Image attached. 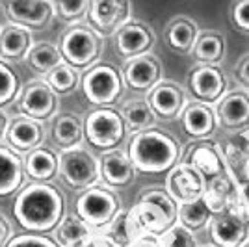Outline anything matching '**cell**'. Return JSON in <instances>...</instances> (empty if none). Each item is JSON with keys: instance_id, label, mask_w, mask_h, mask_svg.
<instances>
[{"instance_id": "obj_16", "label": "cell", "mask_w": 249, "mask_h": 247, "mask_svg": "<svg viewBox=\"0 0 249 247\" xmlns=\"http://www.w3.org/2000/svg\"><path fill=\"white\" fill-rule=\"evenodd\" d=\"M208 227H210V238L216 247H242L249 240L246 219L232 210L216 214Z\"/></svg>"}, {"instance_id": "obj_43", "label": "cell", "mask_w": 249, "mask_h": 247, "mask_svg": "<svg viewBox=\"0 0 249 247\" xmlns=\"http://www.w3.org/2000/svg\"><path fill=\"white\" fill-rule=\"evenodd\" d=\"M132 247H162V244H160V236L145 234V236L140 238Z\"/></svg>"}, {"instance_id": "obj_37", "label": "cell", "mask_w": 249, "mask_h": 247, "mask_svg": "<svg viewBox=\"0 0 249 247\" xmlns=\"http://www.w3.org/2000/svg\"><path fill=\"white\" fill-rule=\"evenodd\" d=\"M162 247H197V240L194 236L192 230H188L186 227L180 223L173 225L166 234L160 236Z\"/></svg>"}, {"instance_id": "obj_34", "label": "cell", "mask_w": 249, "mask_h": 247, "mask_svg": "<svg viewBox=\"0 0 249 247\" xmlns=\"http://www.w3.org/2000/svg\"><path fill=\"white\" fill-rule=\"evenodd\" d=\"M203 199L207 201L208 208L212 210V214H221V212H227L229 203L232 199V184L225 175L216 176L212 180L207 182V190H205V195Z\"/></svg>"}, {"instance_id": "obj_21", "label": "cell", "mask_w": 249, "mask_h": 247, "mask_svg": "<svg viewBox=\"0 0 249 247\" xmlns=\"http://www.w3.org/2000/svg\"><path fill=\"white\" fill-rule=\"evenodd\" d=\"M216 123H218V117H216L214 110L208 104H203L199 101L186 103L184 110L180 113L182 130L188 136L196 138L197 141L199 140H207L208 136L214 132Z\"/></svg>"}, {"instance_id": "obj_5", "label": "cell", "mask_w": 249, "mask_h": 247, "mask_svg": "<svg viewBox=\"0 0 249 247\" xmlns=\"http://www.w3.org/2000/svg\"><path fill=\"white\" fill-rule=\"evenodd\" d=\"M121 210L123 208L117 194L103 186L86 190L74 201V214L86 221L97 234H103Z\"/></svg>"}, {"instance_id": "obj_22", "label": "cell", "mask_w": 249, "mask_h": 247, "mask_svg": "<svg viewBox=\"0 0 249 247\" xmlns=\"http://www.w3.org/2000/svg\"><path fill=\"white\" fill-rule=\"evenodd\" d=\"M99 162H101V178L108 186L123 188L134 180L136 167L126 151L115 149V151L103 153Z\"/></svg>"}, {"instance_id": "obj_13", "label": "cell", "mask_w": 249, "mask_h": 247, "mask_svg": "<svg viewBox=\"0 0 249 247\" xmlns=\"http://www.w3.org/2000/svg\"><path fill=\"white\" fill-rule=\"evenodd\" d=\"M166 188L167 194L173 197L178 205H182V203H190V201H196L205 195L207 178L194 167L180 162L167 173Z\"/></svg>"}, {"instance_id": "obj_41", "label": "cell", "mask_w": 249, "mask_h": 247, "mask_svg": "<svg viewBox=\"0 0 249 247\" xmlns=\"http://www.w3.org/2000/svg\"><path fill=\"white\" fill-rule=\"evenodd\" d=\"M11 240V225L6 217L0 214V247H6Z\"/></svg>"}, {"instance_id": "obj_27", "label": "cell", "mask_w": 249, "mask_h": 247, "mask_svg": "<svg viewBox=\"0 0 249 247\" xmlns=\"http://www.w3.org/2000/svg\"><path fill=\"white\" fill-rule=\"evenodd\" d=\"M58 167H60V156L47 147H39L28 153L24 158L26 176L34 182H49L58 175Z\"/></svg>"}, {"instance_id": "obj_23", "label": "cell", "mask_w": 249, "mask_h": 247, "mask_svg": "<svg viewBox=\"0 0 249 247\" xmlns=\"http://www.w3.org/2000/svg\"><path fill=\"white\" fill-rule=\"evenodd\" d=\"M32 47H34L32 30L13 22L0 28V60L4 62L26 60Z\"/></svg>"}, {"instance_id": "obj_44", "label": "cell", "mask_w": 249, "mask_h": 247, "mask_svg": "<svg viewBox=\"0 0 249 247\" xmlns=\"http://www.w3.org/2000/svg\"><path fill=\"white\" fill-rule=\"evenodd\" d=\"M86 247H117V246H115L110 238L104 236V234H95L93 240H91Z\"/></svg>"}, {"instance_id": "obj_33", "label": "cell", "mask_w": 249, "mask_h": 247, "mask_svg": "<svg viewBox=\"0 0 249 247\" xmlns=\"http://www.w3.org/2000/svg\"><path fill=\"white\" fill-rule=\"evenodd\" d=\"M192 52L201 62V65H216L223 58L225 39L218 32H203L199 34V39Z\"/></svg>"}, {"instance_id": "obj_42", "label": "cell", "mask_w": 249, "mask_h": 247, "mask_svg": "<svg viewBox=\"0 0 249 247\" xmlns=\"http://www.w3.org/2000/svg\"><path fill=\"white\" fill-rule=\"evenodd\" d=\"M236 76H238V80L246 88H249V56H246L242 62H240L238 69H236Z\"/></svg>"}, {"instance_id": "obj_3", "label": "cell", "mask_w": 249, "mask_h": 247, "mask_svg": "<svg viewBox=\"0 0 249 247\" xmlns=\"http://www.w3.org/2000/svg\"><path fill=\"white\" fill-rule=\"evenodd\" d=\"M58 49L62 52L63 62L80 69H91L103 52V35L91 24H73L60 35Z\"/></svg>"}, {"instance_id": "obj_19", "label": "cell", "mask_w": 249, "mask_h": 247, "mask_svg": "<svg viewBox=\"0 0 249 247\" xmlns=\"http://www.w3.org/2000/svg\"><path fill=\"white\" fill-rule=\"evenodd\" d=\"M182 164L194 167L201 175L208 180L223 175L225 162L223 156L218 151V147L208 141V140H199L196 143H192L186 149V153L182 155Z\"/></svg>"}, {"instance_id": "obj_36", "label": "cell", "mask_w": 249, "mask_h": 247, "mask_svg": "<svg viewBox=\"0 0 249 247\" xmlns=\"http://www.w3.org/2000/svg\"><path fill=\"white\" fill-rule=\"evenodd\" d=\"M21 95V82L15 69L8 62L0 60V108L13 103Z\"/></svg>"}, {"instance_id": "obj_26", "label": "cell", "mask_w": 249, "mask_h": 247, "mask_svg": "<svg viewBox=\"0 0 249 247\" xmlns=\"http://www.w3.org/2000/svg\"><path fill=\"white\" fill-rule=\"evenodd\" d=\"M218 123L225 128H242L249 124V93L231 91L218 103Z\"/></svg>"}, {"instance_id": "obj_29", "label": "cell", "mask_w": 249, "mask_h": 247, "mask_svg": "<svg viewBox=\"0 0 249 247\" xmlns=\"http://www.w3.org/2000/svg\"><path fill=\"white\" fill-rule=\"evenodd\" d=\"M121 115L126 124V130L130 134H138V132H145L155 128L156 117L153 108L149 106L147 99H132V101H126L121 106Z\"/></svg>"}, {"instance_id": "obj_4", "label": "cell", "mask_w": 249, "mask_h": 247, "mask_svg": "<svg viewBox=\"0 0 249 247\" xmlns=\"http://www.w3.org/2000/svg\"><path fill=\"white\" fill-rule=\"evenodd\" d=\"M134 210L145 234L155 236L166 234L178 219V203L167 194V190L158 188L145 190L134 205Z\"/></svg>"}, {"instance_id": "obj_10", "label": "cell", "mask_w": 249, "mask_h": 247, "mask_svg": "<svg viewBox=\"0 0 249 247\" xmlns=\"http://www.w3.org/2000/svg\"><path fill=\"white\" fill-rule=\"evenodd\" d=\"M132 6L123 0H93L89 2L88 19L101 35H112L128 24Z\"/></svg>"}, {"instance_id": "obj_2", "label": "cell", "mask_w": 249, "mask_h": 247, "mask_svg": "<svg viewBox=\"0 0 249 247\" xmlns=\"http://www.w3.org/2000/svg\"><path fill=\"white\" fill-rule=\"evenodd\" d=\"M126 153L130 156L136 171L147 175L169 173L182 156L178 141L160 128L132 134Z\"/></svg>"}, {"instance_id": "obj_28", "label": "cell", "mask_w": 249, "mask_h": 247, "mask_svg": "<svg viewBox=\"0 0 249 247\" xmlns=\"http://www.w3.org/2000/svg\"><path fill=\"white\" fill-rule=\"evenodd\" d=\"M97 234L86 221L76 214H69L62 219L54 232V240L62 247H86Z\"/></svg>"}, {"instance_id": "obj_17", "label": "cell", "mask_w": 249, "mask_h": 247, "mask_svg": "<svg viewBox=\"0 0 249 247\" xmlns=\"http://www.w3.org/2000/svg\"><path fill=\"white\" fill-rule=\"evenodd\" d=\"M153 45H155V32L143 22L124 24L114 37L115 52L124 60H132L138 56L149 54Z\"/></svg>"}, {"instance_id": "obj_9", "label": "cell", "mask_w": 249, "mask_h": 247, "mask_svg": "<svg viewBox=\"0 0 249 247\" xmlns=\"http://www.w3.org/2000/svg\"><path fill=\"white\" fill-rule=\"evenodd\" d=\"M58 95L52 91L45 80H32L21 89L17 99V110L22 115H28L36 121H47L58 115Z\"/></svg>"}, {"instance_id": "obj_46", "label": "cell", "mask_w": 249, "mask_h": 247, "mask_svg": "<svg viewBox=\"0 0 249 247\" xmlns=\"http://www.w3.org/2000/svg\"><path fill=\"white\" fill-rule=\"evenodd\" d=\"M242 247H249V240H248V242H246V244H244Z\"/></svg>"}, {"instance_id": "obj_40", "label": "cell", "mask_w": 249, "mask_h": 247, "mask_svg": "<svg viewBox=\"0 0 249 247\" xmlns=\"http://www.w3.org/2000/svg\"><path fill=\"white\" fill-rule=\"evenodd\" d=\"M232 21L240 30L249 32V0H242L232 10Z\"/></svg>"}, {"instance_id": "obj_30", "label": "cell", "mask_w": 249, "mask_h": 247, "mask_svg": "<svg viewBox=\"0 0 249 247\" xmlns=\"http://www.w3.org/2000/svg\"><path fill=\"white\" fill-rule=\"evenodd\" d=\"M199 39L197 24L186 19V17H177L166 28V41L167 45L177 52H192Z\"/></svg>"}, {"instance_id": "obj_35", "label": "cell", "mask_w": 249, "mask_h": 247, "mask_svg": "<svg viewBox=\"0 0 249 247\" xmlns=\"http://www.w3.org/2000/svg\"><path fill=\"white\" fill-rule=\"evenodd\" d=\"M45 82L51 86V89L56 95H71L78 88V84H82V76L80 71H76L74 67L62 63L45 76Z\"/></svg>"}, {"instance_id": "obj_11", "label": "cell", "mask_w": 249, "mask_h": 247, "mask_svg": "<svg viewBox=\"0 0 249 247\" xmlns=\"http://www.w3.org/2000/svg\"><path fill=\"white\" fill-rule=\"evenodd\" d=\"M6 15L13 24L28 30L45 28L54 17V2L49 0H10L4 4Z\"/></svg>"}, {"instance_id": "obj_12", "label": "cell", "mask_w": 249, "mask_h": 247, "mask_svg": "<svg viewBox=\"0 0 249 247\" xmlns=\"http://www.w3.org/2000/svg\"><path fill=\"white\" fill-rule=\"evenodd\" d=\"M227 80L216 65H199L188 76V89L203 104L219 103L225 97Z\"/></svg>"}, {"instance_id": "obj_15", "label": "cell", "mask_w": 249, "mask_h": 247, "mask_svg": "<svg viewBox=\"0 0 249 247\" xmlns=\"http://www.w3.org/2000/svg\"><path fill=\"white\" fill-rule=\"evenodd\" d=\"M45 141V126L43 123L32 119L28 115L17 113L11 117L10 128L6 134V145H10L13 151L21 153H32L36 149L43 147Z\"/></svg>"}, {"instance_id": "obj_14", "label": "cell", "mask_w": 249, "mask_h": 247, "mask_svg": "<svg viewBox=\"0 0 249 247\" xmlns=\"http://www.w3.org/2000/svg\"><path fill=\"white\" fill-rule=\"evenodd\" d=\"M124 86L132 91H151L162 82V65L153 54H143L126 60L123 67Z\"/></svg>"}, {"instance_id": "obj_31", "label": "cell", "mask_w": 249, "mask_h": 247, "mask_svg": "<svg viewBox=\"0 0 249 247\" xmlns=\"http://www.w3.org/2000/svg\"><path fill=\"white\" fill-rule=\"evenodd\" d=\"M24 62H26V65L34 72H41L45 76L51 71H54L56 67H60L62 63H65L60 49L49 41L34 43V47L28 52V56H26Z\"/></svg>"}, {"instance_id": "obj_6", "label": "cell", "mask_w": 249, "mask_h": 247, "mask_svg": "<svg viewBox=\"0 0 249 247\" xmlns=\"http://www.w3.org/2000/svg\"><path fill=\"white\" fill-rule=\"evenodd\" d=\"M126 124L119 110L115 108H93L84 117L86 141L104 153L115 151L126 136Z\"/></svg>"}, {"instance_id": "obj_24", "label": "cell", "mask_w": 249, "mask_h": 247, "mask_svg": "<svg viewBox=\"0 0 249 247\" xmlns=\"http://www.w3.org/2000/svg\"><path fill=\"white\" fill-rule=\"evenodd\" d=\"M51 138L63 151L80 147L84 140V119L73 112L58 113L51 121Z\"/></svg>"}, {"instance_id": "obj_39", "label": "cell", "mask_w": 249, "mask_h": 247, "mask_svg": "<svg viewBox=\"0 0 249 247\" xmlns=\"http://www.w3.org/2000/svg\"><path fill=\"white\" fill-rule=\"evenodd\" d=\"M6 247H62V246L51 236L24 232V234H17V236L11 238L10 244Z\"/></svg>"}, {"instance_id": "obj_18", "label": "cell", "mask_w": 249, "mask_h": 247, "mask_svg": "<svg viewBox=\"0 0 249 247\" xmlns=\"http://www.w3.org/2000/svg\"><path fill=\"white\" fill-rule=\"evenodd\" d=\"M147 103L158 119L171 121L178 117L186 106V93L177 82L162 80L147 95Z\"/></svg>"}, {"instance_id": "obj_45", "label": "cell", "mask_w": 249, "mask_h": 247, "mask_svg": "<svg viewBox=\"0 0 249 247\" xmlns=\"http://www.w3.org/2000/svg\"><path fill=\"white\" fill-rule=\"evenodd\" d=\"M10 123H11V117L6 113L4 108H0V140H2V138H6L8 128H10Z\"/></svg>"}, {"instance_id": "obj_1", "label": "cell", "mask_w": 249, "mask_h": 247, "mask_svg": "<svg viewBox=\"0 0 249 247\" xmlns=\"http://www.w3.org/2000/svg\"><path fill=\"white\" fill-rule=\"evenodd\" d=\"M11 212L24 230L47 234L56 230L65 217V197L51 182H32L17 194Z\"/></svg>"}, {"instance_id": "obj_38", "label": "cell", "mask_w": 249, "mask_h": 247, "mask_svg": "<svg viewBox=\"0 0 249 247\" xmlns=\"http://www.w3.org/2000/svg\"><path fill=\"white\" fill-rule=\"evenodd\" d=\"M54 10L56 15H60V19L65 22L80 21L82 17H88L89 11V2L88 0H74V2H54Z\"/></svg>"}, {"instance_id": "obj_20", "label": "cell", "mask_w": 249, "mask_h": 247, "mask_svg": "<svg viewBox=\"0 0 249 247\" xmlns=\"http://www.w3.org/2000/svg\"><path fill=\"white\" fill-rule=\"evenodd\" d=\"M26 178L24 158L10 145L0 143V197L19 194Z\"/></svg>"}, {"instance_id": "obj_25", "label": "cell", "mask_w": 249, "mask_h": 247, "mask_svg": "<svg viewBox=\"0 0 249 247\" xmlns=\"http://www.w3.org/2000/svg\"><path fill=\"white\" fill-rule=\"evenodd\" d=\"M103 234L110 238L117 247H132L140 238L145 236V230L132 206L128 210H121Z\"/></svg>"}, {"instance_id": "obj_7", "label": "cell", "mask_w": 249, "mask_h": 247, "mask_svg": "<svg viewBox=\"0 0 249 247\" xmlns=\"http://www.w3.org/2000/svg\"><path fill=\"white\" fill-rule=\"evenodd\" d=\"M82 93L95 108H112L124 88L123 72L112 63H97L82 74Z\"/></svg>"}, {"instance_id": "obj_8", "label": "cell", "mask_w": 249, "mask_h": 247, "mask_svg": "<svg viewBox=\"0 0 249 247\" xmlns=\"http://www.w3.org/2000/svg\"><path fill=\"white\" fill-rule=\"evenodd\" d=\"M58 175L74 192H86L101 180V162L88 149L76 147L60 155Z\"/></svg>"}, {"instance_id": "obj_32", "label": "cell", "mask_w": 249, "mask_h": 247, "mask_svg": "<svg viewBox=\"0 0 249 247\" xmlns=\"http://www.w3.org/2000/svg\"><path fill=\"white\" fill-rule=\"evenodd\" d=\"M212 217H214L212 210L208 208L207 201L201 197V199H196V201L178 205V219H177V223H180L182 227H186L188 230L196 232V230H201L207 225H210Z\"/></svg>"}, {"instance_id": "obj_47", "label": "cell", "mask_w": 249, "mask_h": 247, "mask_svg": "<svg viewBox=\"0 0 249 247\" xmlns=\"http://www.w3.org/2000/svg\"><path fill=\"white\" fill-rule=\"evenodd\" d=\"M205 247H216V246H205Z\"/></svg>"}]
</instances>
